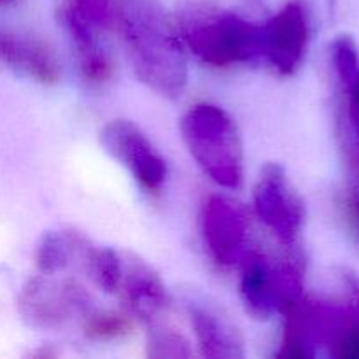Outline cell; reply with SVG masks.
Returning a JSON list of instances; mask_svg holds the SVG:
<instances>
[{
  "label": "cell",
  "mask_w": 359,
  "mask_h": 359,
  "mask_svg": "<svg viewBox=\"0 0 359 359\" xmlns=\"http://www.w3.org/2000/svg\"><path fill=\"white\" fill-rule=\"evenodd\" d=\"M116 25L140 81L168 98L182 93L188 67L181 42L151 0H119Z\"/></svg>",
  "instance_id": "6da1fadb"
},
{
  "label": "cell",
  "mask_w": 359,
  "mask_h": 359,
  "mask_svg": "<svg viewBox=\"0 0 359 359\" xmlns=\"http://www.w3.org/2000/svg\"><path fill=\"white\" fill-rule=\"evenodd\" d=\"M189 153L207 175L228 189L244 182V153L233 119L221 107L198 104L181 121Z\"/></svg>",
  "instance_id": "7a4b0ae2"
},
{
  "label": "cell",
  "mask_w": 359,
  "mask_h": 359,
  "mask_svg": "<svg viewBox=\"0 0 359 359\" xmlns=\"http://www.w3.org/2000/svg\"><path fill=\"white\" fill-rule=\"evenodd\" d=\"M186 42L202 62L230 67L262 55V28L237 14H214L191 23Z\"/></svg>",
  "instance_id": "3957f363"
},
{
  "label": "cell",
  "mask_w": 359,
  "mask_h": 359,
  "mask_svg": "<svg viewBox=\"0 0 359 359\" xmlns=\"http://www.w3.org/2000/svg\"><path fill=\"white\" fill-rule=\"evenodd\" d=\"M259 219L287 248L297 244L305 221V205L280 165L269 163L255 186Z\"/></svg>",
  "instance_id": "277c9868"
},
{
  "label": "cell",
  "mask_w": 359,
  "mask_h": 359,
  "mask_svg": "<svg viewBox=\"0 0 359 359\" xmlns=\"http://www.w3.org/2000/svg\"><path fill=\"white\" fill-rule=\"evenodd\" d=\"M100 144L112 158L125 165L146 191L158 193L167 181V161L151 140L126 119H114L100 132Z\"/></svg>",
  "instance_id": "5b68a950"
},
{
  "label": "cell",
  "mask_w": 359,
  "mask_h": 359,
  "mask_svg": "<svg viewBox=\"0 0 359 359\" xmlns=\"http://www.w3.org/2000/svg\"><path fill=\"white\" fill-rule=\"evenodd\" d=\"M90 307V297L74 283H55L46 277L34 279L23 287L20 311L28 325L42 330H58Z\"/></svg>",
  "instance_id": "8992f818"
},
{
  "label": "cell",
  "mask_w": 359,
  "mask_h": 359,
  "mask_svg": "<svg viewBox=\"0 0 359 359\" xmlns=\"http://www.w3.org/2000/svg\"><path fill=\"white\" fill-rule=\"evenodd\" d=\"M311 41L309 14L300 0L284 6L262 28V55L283 74H293L304 62Z\"/></svg>",
  "instance_id": "52a82bcc"
},
{
  "label": "cell",
  "mask_w": 359,
  "mask_h": 359,
  "mask_svg": "<svg viewBox=\"0 0 359 359\" xmlns=\"http://www.w3.org/2000/svg\"><path fill=\"white\" fill-rule=\"evenodd\" d=\"M202 233L210 255L219 265H233L245 256L249 221L231 200L214 195L202 207Z\"/></svg>",
  "instance_id": "ba28073f"
},
{
  "label": "cell",
  "mask_w": 359,
  "mask_h": 359,
  "mask_svg": "<svg viewBox=\"0 0 359 359\" xmlns=\"http://www.w3.org/2000/svg\"><path fill=\"white\" fill-rule=\"evenodd\" d=\"M188 312L203 356L244 358L241 333L219 309L205 300H189Z\"/></svg>",
  "instance_id": "9c48e42d"
},
{
  "label": "cell",
  "mask_w": 359,
  "mask_h": 359,
  "mask_svg": "<svg viewBox=\"0 0 359 359\" xmlns=\"http://www.w3.org/2000/svg\"><path fill=\"white\" fill-rule=\"evenodd\" d=\"M241 293L245 309L255 319L265 321L279 311L276 263L259 251L245 252Z\"/></svg>",
  "instance_id": "30bf717a"
},
{
  "label": "cell",
  "mask_w": 359,
  "mask_h": 359,
  "mask_svg": "<svg viewBox=\"0 0 359 359\" xmlns=\"http://www.w3.org/2000/svg\"><path fill=\"white\" fill-rule=\"evenodd\" d=\"M128 307L144 321H154L168 309V294L160 277L133 258L128 265L123 262L121 284Z\"/></svg>",
  "instance_id": "8fae6325"
},
{
  "label": "cell",
  "mask_w": 359,
  "mask_h": 359,
  "mask_svg": "<svg viewBox=\"0 0 359 359\" xmlns=\"http://www.w3.org/2000/svg\"><path fill=\"white\" fill-rule=\"evenodd\" d=\"M0 58L41 83L53 84L60 77V67L48 46L34 39L0 34Z\"/></svg>",
  "instance_id": "7c38bea8"
},
{
  "label": "cell",
  "mask_w": 359,
  "mask_h": 359,
  "mask_svg": "<svg viewBox=\"0 0 359 359\" xmlns=\"http://www.w3.org/2000/svg\"><path fill=\"white\" fill-rule=\"evenodd\" d=\"M60 23L63 25L70 41H72L83 76L91 83L107 81L111 76V62H109L107 55L98 42V32L83 23L79 18L74 16L65 7L60 11Z\"/></svg>",
  "instance_id": "4fadbf2b"
},
{
  "label": "cell",
  "mask_w": 359,
  "mask_h": 359,
  "mask_svg": "<svg viewBox=\"0 0 359 359\" xmlns=\"http://www.w3.org/2000/svg\"><path fill=\"white\" fill-rule=\"evenodd\" d=\"M83 238L67 231H49L41 238L35 251V263L42 273H55L65 269L77 251L83 248Z\"/></svg>",
  "instance_id": "5bb4252c"
},
{
  "label": "cell",
  "mask_w": 359,
  "mask_h": 359,
  "mask_svg": "<svg viewBox=\"0 0 359 359\" xmlns=\"http://www.w3.org/2000/svg\"><path fill=\"white\" fill-rule=\"evenodd\" d=\"M84 263L93 283L105 293L119 290L123 276V259L112 249H95L84 245Z\"/></svg>",
  "instance_id": "9a60e30c"
},
{
  "label": "cell",
  "mask_w": 359,
  "mask_h": 359,
  "mask_svg": "<svg viewBox=\"0 0 359 359\" xmlns=\"http://www.w3.org/2000/svg\"><path fill=\"white\" fill-rule=\"evenodd\" d=\"M332 335L337 356L359 359V316L342 319L333 326Z\"/></svg>",
  "instance_id": "2e32d148"
},
{
  "label": "cell",
  "mask_w": 359,
  "mask_h": 359,
  "mask_svg": "<svg viewBox=\"0 0 359 359\" xmlns=\"http://www.w3.org/2000/svg\"><path fill=\"white\" fill-rule=\"evenodd\" d=\"M130 330V323L118 314H95L88 319L84 333L90 339L107 340L125 335Z\"/></svg>",
  "instance_id": "e0dca14e"
},
{
  "label": "cell",
  "mask_w": 359,
  "mask_h": 359,
  "mask_svg": "<svg viewBox=\"0 0 359 359\" xmlns=\"http://www.w3.org/2000/svg\"><path fill=\"white\" fill-rule=\"evenodd\" d=\"M149 354L154 358H186L189 356L188 342L172 330H161L151 337Z\"/></svg>",
  "instance_id": "ac0fdd59"
},
{
  "label": "cell",
  "mask_w": 359,
  "mask_h": 359,
  "mask_svg": "<svg viewBox=\"0 0 359 359\" xmlns=\"http://www.w3.org/2000/svg\"><path fill=\"white\" fill-rule=\"evenodd\" d=\"M339 81L346 91L347 116H349L351 126H353L359 142V69L351 72L349 76L339 77Z\"/></svg>",
  "instance_id": "d6986e66"
},
{
  "label": "cell",
  "mask_w": 359,
  "mask_h": 359,
  "mask_svg": "<svg viewBox=\"0 0 359 359\" xmlns=\"http://www.w3.org/2000/svg\"><path fill=\"white\" fill-rule=\"evenodd\" d=\"M4 2H7V0H0V4H4Z\"/></svg>",
  "instance_id": "ffe728a7"
}]
</instances>
